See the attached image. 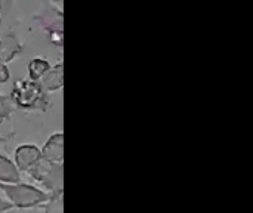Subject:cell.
Returning a JSON list of instances; mask_svg holds the SVG:
<instances>
[{
    "label": "cell",
    "mask_w": 253,
    "mask_h": 213,
    "mask_svg": "<svg viewBox=\"0 0 253 213\" xmlns=\"http://www.w3.org/2000/svg\"><path fill=\"white\" fill-rule=\"evenodd\" d=\"M0 191L7 197V202L13 209H37L49 208L55 202L61 200L56 196L46 193L34 185L18 182V184H0Z\"/></svg>",
    "instance_id": "cell-1"
},
{
    "label": "cell",
    "mask_w": 253,
    "mask_h": 213,
    "mask_svg": "<svg viewBox=\"0 0 253 213\" xmlns=\"http://www.w3.org/2000/svg\"><path fill=\"white\" fill-rule=\"evenodd\" d=\"M0 139H3V138H0Z\"/></svg>",
    "instance_id": "cell-14"
},
{
    "label": "cell",
    "mask_w": 253,
    "mask_h": 213,
    "mask_svg": "<svg viewBox=\"0 0 253 213\" xmlns=\"http://www.w3.org/2000/svg\"><path fill=\"white\" fill-rule=\"evenodd\" d=\"M39 83L47 95L61 90L64 86V64H62V61L52 65L49 68V71L39 80Z\"/></svg>",
    "instance_id": "cell-8"
},
{
    "label": "cell",
    "mask_w": 253,
    "mask_h": 213,
    "mask_svg": "<svg viewBox=\"0 0 253 213\" xmlns=\"http://www.w3.org/2000/svg\"><path fill=\"white\" fill-rule=\"evenodd\" d=\"M40 154H42V160L56 165H64V133L62 132L52 133L44 142L43 148L40 150Z\"/></svg>",
    "instance_id": "cell-6"
},
{
    "label": "cell",
    "mask_w": 253,
    "mask_h": 213,
    "mask_svg": "<svg viewBox=\"0 0 253 213\" xmlns=\"http://www.w3.org/2000/svg\"><path fill=\"white\" fill-rule=\"evenodd\" d=\"M27 175L40 187H43V191L50 193L56 196L58 199L62 197L64 194V166L62 165L40 160L27 172Z\"/></svg>",
    "instance_id": "cell-3"
},
{
    "label": "cell",
    "mask_w": 253,
    "mask_h": 213,
    "mask_svg": "<svg viewBox=\"0 0 253 213\" xmlns=\"http://www.w3.org/2000/svg\"><path fill=\"white\" fill-rule=\"evenodd\" d=\"M50 67H52V64L46 58L36 56L27 65V73H28V77L27 79L28 80H33V82H39L49 71Z\"/></svg>",
    "instance_id": "cell-10"
},
{
    "label": "cell",
    "mask_w": 253,
    "mask_h": 213,
    "mask_svg": "<svg viewBox=\"0 0 253 213\" xmlns=\"http://www.w3.org/2000/svg\"><path fill=\"white\" fill-rule=\"evenodd\" d=\"M42 160L40 148L34 144H21L15 148L13 163L21 173H27L36 163Z\"/></svg>",
    "instance_id": "cell-5"
},
{
    "label": "cell",
    "mask_w": 253,
    "mask_h": 213,
    "mask_svg": "<svg viewBox=\"0 0 253 213\" xmlns=\"http://www.w3.org/2000/svg\"><path fill=\"white\" fill-rule=\"evenodd\" d=\"M10 80V70L6 64L0 62V83H7Z\"/></svg>",
    "instance_id": "cell-12"
},
{
    "label": "cell",
    "mask_w": 253,
    "mask_h": 213,
    "mask_svg": "<svg viewBox=\"0 0 253 213\" xmlns=\"http://www.w3.org/2000/svg\"><path fill=\"white\" fill-rule=\"evenodd\" d=\"M42 30L46 33L49 42L56 47H62L64 44V15L59 7L52 3H46L44 9L34 16Z\"/></svg>",
    "instance_id": "cell-4"
},
{
    "label": "cell",
    "mask_w": 253,
    "mask_h": 213,
    "mask_svg": "<svg viewBox=\"0 0 253 213\" xmlns=\"http://www.w3.org/2000/svg\"><path fill=\"white\" fill-rule=\"evenodd\" d=\"M22 49H24V46H22L18 34L12 30H7L0 37V62L7 65L10 61H13L16 56L21 55Z\"/></svg>",
    "instance_id": "cell-7"
},
{
    "label": "cell",
    "mask_w": 253,
    "mask_h": 213,
    "mask_svg": "<svg viewBox=\"0 0 253 213\" xmlns=\"http://www.w3.org/2000/svg\"><path fill=\"white\" fill-rule=\"evenodd\" d=\"M15 110L16 108L10 102L9 96H4V95L0 93V123L4 122V120H9L10 116L15 113Z\"/></svg>",
    "instance_id": "cell-11"
},
{
    "label": "cell",
    "mask_w": 253,
    "mask_h": 213,
    "mask_svg": "<svg viewBox=\"0 0 253 213\" xmlns=\"http://www.w3.org/2000/svg\"><path fill=\"white\" fill-rule=\"evenodd\" d=\"M9 99L16 110L24 111H44L50 105L49 95L40 83L28 79H19L13 83Z\"/></svg>",
    "instance_id": "cell-2"
},
{
    "label": "cell",
    "mask_w": 253,
    "mask_h": 213,
    "mask_svg": "<svg viewBox=\"0 0 253 213\" xmlns=\"http://www.w3.org/2000/svg\"><path fill=\"white\" fill-rule=\"evenodd\" d=\"M21 182V172L6 154H0V184Z\"/></svg>",
    "instance_id": "cell-9"
},
{
    "label": "cell",
    "mask_w": 253,
    "mask_h": 213,
    "mask_svg": "<svg viewBox=\"0 0 253 213\" xmlns=\"http://www.w3.org/2000/svg\"><path fill=\"white\" fill-rule=\"evenodd\" d=\"M12 209H13V206H12L7 200H4V199L0 197V213L9 212V211H12Z\"/></svg>",
    "instance_id": "cell-13"
}]
</instances>
